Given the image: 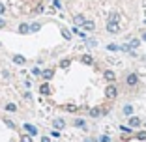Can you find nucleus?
Segmentation results:
<instances>
[{
    "mask_svg": "<svg viewBox=\"0 0 146 142\" xmlns=\"http://www.w3.org/2000/svg\"><path fill=\"white\" fill-rule=\"evenodd\" d=\"M32 73H34V75H41V71H39L38 67H34V69H32Z\"/></svg>",
    "mask_w": 146,
    "mask_h": 142,
    "instance_id": "obj_33",
    "label": "nucleus"
},
{
    "mask_svg": "<svg viewBox=\"0 0 146 142\" xmlns=\"http://www.w3.org/2000/svg\"><path fill=\"white\" fill-rule=\"evenodd\" d=\"M52 75H54V71H52V69H43V71H41L43 81H51V79H52Z\"/></svg>",
    "mask_w": 146,
    "mask_h": 142,
    "instance_id": "obj_8",
    "label": "nucleus"
},
{
    "mask_svg": "<svg viewBox=\"0 0 146 142\" xmlns=\"http://www.w3.org/2000/svg\"><path fill=\"white\" fill-rule=\"evenodd\" d=\"M4 26H6V21H4L2 17H0V28H4Z\"/></svg>",
    "mask_w": 146,
    "mask_h": 142,
    "instance_id": "obj_34",
    "label": "nucleus"
},
{
    "mask_svg": "<svg viewBox=\"0 0 146 142\" xmlns=\"http://www.w3.org/2000/svg\"><path fill=\"white\" fill-rule=\"evenodd\" d=\"M73 125L75 127H84L86 122H84V118H77V120H73Z\"/></svg>",
    "mask_w": 146,
    "mask_h": 142,
    "instance_id": "obj_15",
    "label": "nucleus"
},
{
    "mask_svg": "<svg viewBox=\"0 0 146 142\" xmlns=\"http://www.w3.org/2000/svg\"><path fill=\"white\" fill-rule=\"evenodd\" d=\"M86 45H88V47H96V39H88Z\"/></svg>",
    "mask_w": 146,
    "mask_h": 142,
    "instance_id": "obj_29",
    "label": "nucleus"
},
{
    "mask_svg": "<svg viewBox=\"0 0 146 142\" xmlns=\"http://www.w3.org/2000/svg\"><path fill=\"white\" fill-rule=\"evenodd\" d=\"M107 49L114 52V51H120V45H116V43H109V45H107Z\"/></svg>",
    "mask_w": 146,
    "mask_h": 142,
    "instance_id": "obj_21",
    "label": "nucleus"
},
{
    "mask_svg": "<svg viewBox=\"0 0 146 142\" xmlns=\"http://www.w3.org/2000/svg\"><path fill=\"white\" fill-rule=\"evenodd\" d=\"M141 39H142V41H146V32H142V38Z\"/></svg>",
    "mask_w": 146,
    "mask_h": 142,
    "instance_id": "obj_36",
    "label": "nucleus"
},
{
    "mask_svg": "<svg viewBox=\"0 0 146 142\" xmlns=\"http://www.w3.org/2000/svg\"><path fill=\"white\" fill-rule=\"evenodd\" d=\"M6 110H8V112H15V110H17V105H15V103H8V105H6Z\"/></svg>",
    "mask_w": 146,
    "mask_h": 142,
    "instance_id": "obj_19",
    "label": "nucleus"
},
{
    "mask_svg": "<svg viewBox=\"0 0 146 142\" xmlns=\"http://www.w3.org/2000/svg\"><path fill=\"white\" fill-rule=\"evenodd\" d=\"M84 142H94V140H92V138H86V140Z\"/></svg>",
    "mask_w": 146,
    "mask_h": 142,
    "instance_id": "obj_37",
    "label": "nucleus"
},
{
    "mask_svg": "<svg viewBox=\"0 0 146 142\" xmlns=\"http://www.w3.org/2000/svg\"><path fill=\"white\" fill-rule=\"evenodd\" d=\"M52 125H54L56 131H60V129H64V127H66V122L62 120V118H56V120L52 122Z\"/></svg>",
    "mask_w": 146,
    "mask_h": 142,
    "instance_id": "obj_6",
    "label": "nucleus"
},
{
    "mask_svg": "<svg viewBox=\"0 0 146 142\" xmlns=\"http://www.w3.org/2000/svg\"><path fill=\"white\" fill-rule=\"evenodd\" d=\"M103 77H105V81H109L112 84V82L116 81V73L114 71H111V69H107V71H103Z\"/></svg>",
    "mask_w": 146,
    "mask_h": 142,
    "instance_id": "obj_4",
    "label": "nucleus"
},
{
    "mask_svg": "<svg viewBox=\"0 0 146 142\" xmlns=\"http://www.w3.org/2000/svg\"><path fill=\"white\" fill-rule=\"evenodd\" d=\"M69 64H71V62L66 58V60H62V62H60V67H62V69H68V67H69Z\"/></svg>",
    "mask_w": 146,
    "mask_h": 142,
    "instance_id": "obj_24",
    "label": "nucleus"
},
{
    "mask_svg": "<svg viewBox=\"0 0 146 142\" xmlns=\"http://www.w3.org/2000/svg\"><path fill=\"white\" fill-rule=\"evenodd\" d=\"M13 62L15 64H19V65H25V56H21V54H13Z\"/></svg>",
    "mask_w": 146,
    "mask_h": 142,
    "instance_id": "obj_13",
    "label": "nucleus"
},
{
    "mask_svg": "<svg viewBox=\"0 0 146 142\" xmlns=\"http://www.w3.org/2000/svg\"><path fill=\"white\" fill-rule=\"evenodd\" d=\"M39 94L41 95H51V86H49L47 82H43L41 86H39Z\"/></svg>",
    "mask_w": 146,
    "mask_h": 142,
    "instance_id": "obj_7",
    "label": "nucleus"
},
{
    "mask_svg": "<svg viewBox=\"0 0 146 142\" xmlns=\"http://www.w3.org/2000/svg\"><path fill=\"white\" fill-rule=\"evenodd\" d=\"M137 138H139V140H146V131H141V133H137Z\"/></svg>",
    "mask_w": 146,
    "mask_h": 142,
    "instance_id": "obj_26",
    "label": "nucleus"
},
{
    "mask_svg": "<svg viewBox=\"0 0 146 142\" xmlns=\"http://www.w3.org/2000/svg\"><path fill=\"white\" fill-rule=\"evenodd\" d=\"M81 62H82V64H88V65H92V64H94V58H92L90 54H84V56L81 58Z\"/></svg>",
    "mask_w": 146,
    "mask_h": 142,
    "instance_id": "obj_14",
    "label": "nucleus"
},
{
    "mask_svg": "<svg viewBox=\"0 0 146 142\" xmlns=\"http://www.w3.org/2000/svg\"><path fill=\"white\" fill-rule=\"evenodd\" d=\"M51 137H52V138H58V137H60V131H56V129H54V131L51 133Z\"/></svg>",
    "mask_w": 146,
    "mask_h": 142,
    "instance_id": "obj_30",
    "label": "nucleus"
},
{
    "mask_svg": "<svg viewBox=\"0 0 146 142\" xmlns=\"http://www.w3.org/2000/svg\"><path fill=\"white\" fill-rule=\"evenodd\" d=\"M21 142H32V137H30V135H23V137H21Z\"/></svg>",
    "mask_w": 146,
    "mask_h": 142,
    "instance_id": "obj_25",
    "label": "nucleus"
},
{
    "mask_svg": "<svg viewBox=\"0 0 146 142\" xmlns=\"http://www.w3.org/2000/svg\"><path fill=\"white\" fill-rule=\"evenodd\" d=\"M4 11H6V6H4V4H0V15H4Z\"/></svg>",
    "mask_w": 146,
    "mask_h": 142,
    "instance_id": "obj_32",
    "label": "nucleus"
},
{
    "mask_svg": "<svg viewBox=\"0 0 146 142\" xmlns=\"http://www.w3.org/2000/svg\"><path fill=\"white\" fill-rule=\"evenodd\" d=\"M25 131L28 135H30V137H34V135H38V129H36L34 125H30V124H25Z\"/></svg>",
    "mask_w": 146,
    "mask_h": 142,
    "instance_id": "obj_9",
    "label": "nucleus"
},
{
    "mask_svg": "<svg viewBox=\"0 0 146 142\" xmlns=\"http://www.w3.org/2000/svg\"><path fill=\"white\" fill-rule=\"evenodd\" d=\"M116 95H118V88H116L114 84H109V86L105 88V97L107 99H114Z\"/></svg>",
    "mask_w": 146,
    "mask_h": 142,
    "instance_id": "obj_1",
    "label": "nucleus"
},
{
    "mask_svg": "<svg viewBox=\"0 0 146 142\" xmlns=\"http://www.w3.org/2000/svg\"><path fill=\"white\" fill-rule=\"evenodd\" d=\"M99 142H111V138H109L107 135H101V137H99Z\"/></svg>",
    "mask_w": 146,
    "mask_h": 142,
    "instance_id": "obj_28",
    "label": "nucleus"
},
{
    "mask_svg": "<svg viewBox=\"0 0 146 142\" xmlns=\"http://www.w3.org/2000/svg\"><path fill=\"white\" fill-rule=\"evenodd\" d=\"M101 114V108H90V116L92 118H98Z\"/></svg>",
    "mask_w": 146,
    "mask_h": 142,
    "instance_id": "obj_18",
    "label": "nucleus"
},
{
    "mask_svg": "<svg viewBox=\"0 0 146 142\" xmlns=\"http://www.w3.org/2000/svg\"><path fill=\"white\" fill-rule=\"evenodd\" d=\"M141 125V120H139L137 116H129V127L133 129V127H139Z\"/></svg>",
    "mask_w": 146,
    "mask_h": 142,
    "instance_id": "obj_10",
    "label": "nucleus"
},
{
    "mask_svg": "<svg viewBox=\"0 0 146 142\" xmlns=\"http://www.w3.org/2000/svg\"><path fill=\"white\" fill-rule=\"evenodd\" d=\"M109 21H111V22H118V21H120V15H118V13H111Z\"/></svg>",
    "mask_w": 146,
    "mask_h": 142,
    "instance_id": "obj_20",
    "label": "nucleus"
},
{
    "mask_svg": "<svg viewBox=\"0 0 146 142\" xmlns=\"http://www.w3.org/2000/svg\"><path fill=\"white\" fill-rule=\"evenodd\" d=\"M137 82H139V77L135 73H129L127 77H125V84H127V86H135Z\"/></svg>",
    "mask_w": 146,
    "mask_h": 142,
    "instance_id": "obj_3",
    "label": "nucleus"
},
{
    "mask_svg": "<svg viewBox=\"0 0 146 142\" xmlns=\"http://www.w3.org/2000/svg\"><path fill=\"white\" fill-rule=\"evenodd\" d=\"M52 6H54L56 9H62V2L60 0H52Z\"/></svg>",
    "mask_w": 146,
    "mask_h": 142,
    "instance_id": "obj_27",
    "label": "nucleus"
},
{
    "mask_svg": "<svg viewBox=\"0 0 146 142\" xmlns=\"http://www.w3.org/2000/svg\"><path fill=\"white\" fill-rule=\"evenodd\" d=\"M84 15H81V13H79V15H73V24H77V26H82L84 24Z\"/></svg>",
    "mask_w": 146,
    "mask_h": 142,
    "instance_id": "obj_5",
    "label": "nucleus"
},
{
    "mask_svg": "<svg viewBox=\"0 0 146 142\" xmlns=\"http://www.w3.org/2000/svg\"><path fill=\"white\" fill-rule=\"evenodd\" d=\"M19 32H21V34H28V32H30V24H28V22H21V24H19Z\"/></svg>",
    "mask_w": 146,
    "mask_h": 142,
    "instance_id": "obj_12",
    "label": "nucleus"
},
{
    "mask_svg": "<svg viewBox=\"0 0 146 142\" xmlns=\"http://www.w3.org/2000/svg\"><path fill=\"white\" fill-rule=\"evenodd\" d=\"M6 122V125H8V127H15V124H13L11 120H4Z\"/></svg>",
    "mask_w": 146,
    "mask_h": 142,
    "instance_id": "obj_31",
    "label": "nucleus"
},
{
    "mask_svg": "<svg viewBox=\"0 0 146 142\" xmlns=\"http://www.w3.org/2000/svg\"><path fill=\"white\" fill-rule=\"evenodd\" d=\"M124 114L125 116H133V107H131V105H125L124 107Z\"/></svg>",
    "mask_w": 146,
    "mask_h": 142,
    "instance_id": "obj_17",
    "label": "nucleus"
},
{
    "mask_svg": "<svg viewBox=\"0 0 146 142\" xmlns=\"http://www.w3.org/2000/svg\"><path fill=\"white\" fill-rule=\"evenodd\" d=\"M94 28H96V22H94V21H84V24H82V30L92 32Z\"/></svg>",
    "mask_w": 146,
    "mask_h": 142,
    "instance_id": "obj_11",
    "label": "nucleus"
},
{
    "mask_svg": "<svg viewBox=\"0 0 146 142\" xmlns=\"http://www.w3.org/2000/svg\"><path fill=\"white\" fill-rule=\"evenodd\" d=\"M39 28H41V24H39V22H34V24H30V32H38Z\"/></svg>",
    "mask_w": 146,
    "mask_h": 142,
    "instance_id": "obj_23",
    "label": "nucleus"
},
{
    "mask_svg": "<svg viewBox=\"0 0 146 142\" xmlns=\"http://www.w3.org/2000/svg\"><path fill=\"white\" fill-rule=\"evenodd\" d=\"M62 36H64V39H71V32L68 28H62Z\"/></svg>",
    "mask_w": 146,
    "mask_h": 142,
    "instance_id": "obj_22",
    "label": "nucleus"
},
{
    "mask_svg": "<svg viewBox=\"0 0 146 142\" xmlns=\"http://www.w3.org/2000/svg\"><path fill=\"white\" fill-rule=\"evenodd\" d=\"M129 49H131V51H133V49H137L139 45H141V39H131V41H129Z\"/></svg>",
    "mask_w": 146,
    "mask_h": 142,
    "instance_id": "obj_16",
    "label": "nucleus"
},
{
    "mask_svg": "<svg viewBox=\"0 0 146 142\" xmlns=\"http://www.w3.org/2000/svg\"><path fill=\"white\" fill-rule=\"evenodd\" d=\"M107 32L109 34H118V32H120V24H118V22L107 21Z\"/></svg>",
    "mask_w": 146,
    "mask_h": 142,
    "instance_id": "obj_2",
    "label": "nucleus"
},
{
    "mask_svg": "<svg viewBox=\"0 0 146 142\" xmlns=\"http://www.w3.org/2000/svg\"><path fill=\"white\" fill-rule=\"evenodd\" d=\"M41 142H51V138L49 137H41Z\"/></svg>",
    "mask_w": 146,
    "mask_h": 142,
    "instance_id": "obj_35",
    "label": "nucleus"
}]
</instances>
